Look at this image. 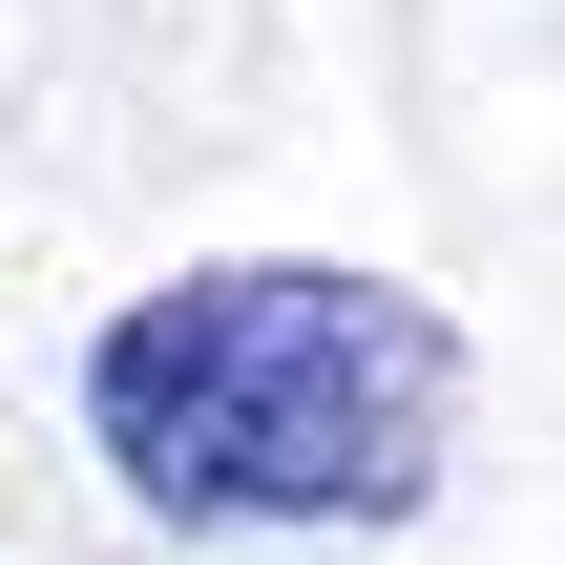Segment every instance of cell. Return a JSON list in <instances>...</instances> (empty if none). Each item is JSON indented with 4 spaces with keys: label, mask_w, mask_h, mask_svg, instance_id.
I'll return each mask as SVG.
<instances>
[{
    "label": "cell",
    "mask_w": 565,
    "mask_h": 565,
    "mask_svg": "<svg viewBox=\"0 0 565 565\" xmlns=\"http://www.w3.org/2000/svg\"><path fill=\"white\" fill-rule=\"evenodd\" d=\"M84 440L147 524H419L461 440V315L335 252H231L84 335Z\"/></svg>",
    "instance_id": "obj_1"
}]
</instances>
